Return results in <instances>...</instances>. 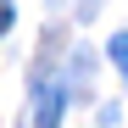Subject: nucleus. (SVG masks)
Here are the masks:
<instances>
[{
	"mask_svg": "<svg viewBox=\"0 0 128 128\" xmlns=\"http://www.w3.org/2000/svg\"><path fill=\"white\" fill-rule=\"evenodd\" d=\"M11 28V0H0V34Z\"/></svg>",
	"mask_w": 128,
	"mask_h": 128,
	"instance_id": "7ed1b4c3",
	"label": "nucleus"
},
{
	"mask_svg": "<svg viewBox=\"0 0 128 128\" xmlns=\"http://www.w3.org/2000/svg\"><path fill=\"white\" fill-rule=\"evenodd\" d=\"M56 122H61V89L45 84V89H39V117H34V128H56Z\"/></svg>",
	"mask_w": 128,
	"mask_h": 128,
	"instance_id": "f257e3e1",
	"label": "nucleus"
},
{
	"mask_svg": "<svg viewBox=\"0 0 128 128\" xmlns=\"http://www.w3.org/2000/svg\"><path fill=\"white\" fill-rule=\"evenodd\" d=\"M106 50H112V61H117V72L128 78V34H117L112 45H106Z\"/></svg>",
	"mask_w": 128,
	"mask_h": 128,
	"instance_id": "f03ea898",
	"label": "nucleus"
}]
</instances>
